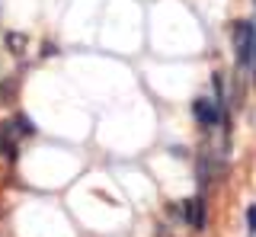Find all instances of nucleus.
<instances>
[{
  "label": "nucleus",
  "mask_w": 256,
  "mask_h": 237,
  "mask_svg": "<svg viewBox=\"0 0 256 237\" xmlns=\"http://www.w3.org/2000/svg\"><path fill=\"white\" fill-rule=\"evenodd\" d=\"M6 45H10L13 52H22V45H26V36H20V32H10V36H6Z\"/></svg>",
  "instance_id": "5"
},
{
  "label": "nucleus",
  "mask_w": 256,
  "mask_h": 237,
  "mask_svg": "<svg viewBox=\"0 0 256 237\" xmlns=\"http://www.w3.org/2000/svg\"><path fill=\"white\" fill-rule=\"evenodd\" d=\"M192 116L198 118V125H202V128H214V125L221 122V112L214 109V102L205 100V96L192 100Z\"/></svg>",
  "instance_id": "2"
},
{
  "label": "nucleus",
  "mask_w": 256,
  "mask_h": 237,
  "mask_svg": "<svg viewBox=\"0 0 256 237\" xmlns=\"http://www.w3.org/2000/svg\"><path fill=\"white\" fill-rule=\"evenodd\" d=\"M230 36H234L237 70L240 74H253V68H256V26L250 20H237Z\"/></svg>",
  "instance_id": "1"
},
{
  "label": "nucleus",
  "mask_w": 256,
  "mask_h": 237,
  "mask_svg": "<svg viewBox=\"0 0 256 237\" xmlns=\"http://www.w3.org/2000/svg\"><path fill=\"white\" fill-rule=\"evenodd\" d=\"M6 125H10V132H20V135H32V132H36V125H32L26 116H16L13 122H6Z\"/></svg>",
  "instance_id": "4"
},
{
  "label": "nucleus",
  "mask_w": 256,
  "mask_h": 237,
  "mask_svg": "<svg viewBox=\"0 0 256 237\" xmlns=\"http://www.w3.org/2000/svg\"><path fill=\"white\" fill-rule=\"evenodd\" d=\"M182 215H186L189 228H196V231H205L208 215H205V199H202V196H196V199H186V202H182Z\"/></svg>",
  "instance_id": "3"
},
{
  "label": "nucleus",
  "mask_w": 256,
  "mask_h": 237,
  "mask_svg": "<svg viewBox=\"0 0 256 237\" xmlns=\"http://www.w3.org/2000/svg\"><path fill=\"white\" fill-rule=\"evenodd\" d=\"M246 221H250V237H256V205L246 208Z\"/></svg>",
  "instance_id": "7"
},
{
  "label": "nucleus",
  "mask_w": 256,
  "mask_h": 237,
  "mask_svg": "<svg viewBox=\"0 0 256 237\" xmlns=\"http://www.w3.org/2000/svg\"><path fill=\"white\" fill-rule=\"evenodd\" d=\"M212 84H214V93H218V102L224 106V77H221V70L212 77Z\"/></svg>",
  "instance_id": "6"
}]
</instances>
